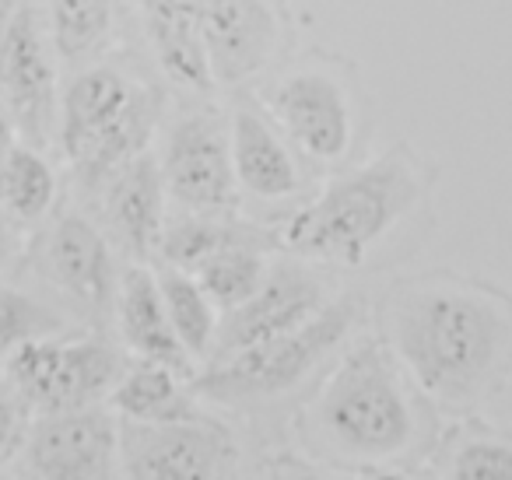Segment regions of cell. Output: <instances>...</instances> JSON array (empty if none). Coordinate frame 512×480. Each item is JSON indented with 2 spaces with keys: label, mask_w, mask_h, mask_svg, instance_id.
Returning a JSON list of instances; mask_svg holds the SVG:
<instances>
[{
  "label": "cell",
  "mask_w": 512,
  "mask_h": 480,
  "mask_svg": "<svg viewBox=\"0 0 512 480\" xmlns=\"http://www.w3.org/2000/svg\"><path fill=\"white\" fill-rule=\"evenodd\" d=\"M393 337L400 358L428 393L467 400L495 375L509 347V323L488 298L428 288L397 305Z\"/></svg>",
  "instance_id": "6da1fadb"
},
{
  "label": "cell",
  "mask_w": 512,
  "mask_h": 480,
  "mask_svg": "<svg viewBox=\"0 0 512 480\" xmlns=\"http://www.w3.org/2000/svg\"><path fill=\"white\" fill-rule=\"evenodd\" d=\"M414 200L418 179L404 155L390 151L369 169L337 179L316 204L295 214L281 232V242L309 260L362 263Z\"/></svg>",
  "instance_id": "7a4b0ae2"
},
{
  "label": "cell",
  "mask_w": 512,
  "mask_h": 480,
  "mask_svg": "<svg viewBox=\"0 0 512 480\" xmlns=\"http://www.w3.org/2000/svg\"><path fill=\"white\" fill-rule=\"evenodd\" d=\"M158 99L134 88L113 67H95L71 81L60 116V144L78 165L85 183L113 179L116 169L137 158L155 127Z\"/></svg>",
  "instance_id": "3957f363"
},
{
  "label": "cell",
  "mask_w": 512,
  "mask_h": 480,
  "mask_svg": "<svg viewBox=\"0 0 512 480\" xmlns=\"http://www.w3.org/2000/svg\"><path fill=\"white\" fill-rule=\"evenodd\" d=\"M320 424L341 449L393 456L414 435V417L379 351H358L337 368L320 400Z\"/></svg>",
  "instance_id": "277c9868"
},
{
  "label": "cell",
  "mask_w": 512,
  "mask_h": 480,
  "mask_svg": "<svg viewBox=\"0 0 512 480\" xmlns=\"http://www.w3.org/2000/svg\"><path fill=\"white\" fill-rule=\"evenodd\" d=\"M355 302H337L316 312L306 326L267 344L246 347L239 354H228L225 365L211 368L197 379V389L214 400H260V396L285 393L299 386L323 358L344 340V333L355 323Z\"/></svg>",
  "instance_id": "5b68a950"
},
{
  "label": "cell",
  "mask_w": 512,
  "mask_h": 480,
  "mask_svg": "<svg viewBox=\"0 0 512 480\" xmlns=\"http://www.w3.org/2000/svg\"><path fill=\"white\" fill-rule=\"evenodd\" d=\"M123 361L102 340H29L8 358V382L43 414L92 407L116 389Z\"/></svg>",
  "instance_id": "8992f818"
},
{
  "label": "cell",
  "mask_w": 512,
  "mask_h": 480,
  "mask_svg": "<svg viewBox=\"0 0 512 480\" xmlns=\"http://www.w3.org/2000/svg\"><path fill=\"white\" fill-rule=\"evenodd\" d=\"M127 480H239V449L211 421H127L120 424Z\"/></svg>",
  "instance_id": "52a82bcc"
},
{
  "label": "cell",
  "mask_w": 512,
  "mask_h": 480,
  "mask_svg": "<svg viewBox=\"0 0 512 480\" xmlns=\"http://www.w3.org/2000/svg\"><path fill=\"white\" fill-rule=\"evenodd\" d=\"M120 428L102 410L46 414L32 428L29 459L43 480H113Z\"/></svg>",
  "instance_id": "ba28073f"
},
{
  "label": "cell",
  "mask_w": 512,
  "mask_h": 480,
  "mask_svg": "<svg viewBox=\"0 0 512 480\" xmlns=\"http://www.w3.org/2000/svg\"><path fill=\"white\" fill-rule=\"evenodd\" d=\"M0 102L25 134L46 137L57 113V78L32 8H18L0 29Z\"/></svg>",
  "instance_id": "9c48e42d"
},
{
  "label": "cell",
  "mask_w": 512,
  "mask_h": 480,
  "mask_svg": "<svg viewBox=\"0 0 512 480\" xmlns=\"http://www.w3.org/2000/svg\"><path fill=\"white\" fill-rule=\"evenodd\" d=\"M165 190L186 207L197 211H221L235 200L232 148L218 120L190 116L169 137L162 162Z\"/></svg>",
  "instance_id": "30bf717a"
},
{
  "label": "cell",
  "mask_w": 512,
  "mask_h": 480,
  "mask_svg": "<svg viewBox=\"0 0 512 480\" xmlns=\"http://www.w3.org/2000/svg\"><path fill=\"white\" fill-rule=\"evenodd\" d=\"M214 81L249 78L271 60L278 22L264 0H190Z\"/></svg>",
  "instance_id": "8fae6325"
},
{
  "label": "cell",
  "mask_w": 512,
  "mask_h": 480,
  "mask_svg": "<svg viewBox=\"0 0 512 480\" xmlns=\"http://www.w3.org/2000/svg\"><path fill=\"white\" fill-rule=\"evenodd\" d=\"M323 284L302 270H278L264 277L253 298L228 309L225 326L218 330V351L239 354L246 347L267 344V340L306 326L316 312H323Z\"/></svg>",
  "instance_id": "7c38bea8"
},
{
  "label": "cell",
  "mask_w": 512,
  "mask_h": 480,
  "mask_svg": "<svg viewBox=\"0 0 512 480\" xmlns=\"http://www.w3.org/2000/svg\"><path fill=\"white\" fill-rule=\"evenodd\" d=\"M278 120L306 155L330 162L341 158L351 144L348 95L327 74H295L271 99Z\"/></svg>",
  "instance_id": "4fadbf2b"
},
{
  "label": "cell",
  "mask_w": 512,
  "mask_h": 480,
  "mask_svg": "<svg viewBox=\"0 0 512 480\" xmlns=\"http://www.w3.org/2000/svg\"><path fill=\"white\" fill-rule=\"evenodd\" d=\"M106 218L137 260H148V256H155L162 249L165 179L162 165L148 151H141L123 169L113 172L106 190Z\"/></svg>",
  "instance_id": "5bb4252c"
},
{
  "label": "cell",
  "mask_w": 512,
  "mask_h": 480,
  "mask_svg": "<svg viewBox=\"0 0 512 480\" xmlns=\"http://www.w3.org/2000/svg\"><path fill=\"white\" fill-rule=\"evenodd\" d=\"M46 270L71 298H78L85 309L106 312L116 295V270L109 246L95 225H88L78 214H67L53 228L46 242Z\"/></svg>",
  "instance_id": "9a60e30c"
},
{
  "label": "cell",
  "mask_w": 512,
  "mask_h": 480,
  "mask_svg": "<svg viewBox=\"0 0 512 480\" xmlns=\"http://www.w3.org/2000/svg\"><path fill=\"white\" fill-rule=\"evenodd\" d=\"M120 330L130 351L144 361H158L176 375H190V354L172 330L162 288L151 270L130 267L120 277Z\"/></svg>",
  "instance_id": "2e32d148"
},
{
  "label": "cell",
  "mask_w": 512,
  "mask_h": 480,
  "mask_svg": "<svg viewBox=\"0 0 512 480\" xmlns=\"http://www.w3.org/2000/svg\"><path fill=\"white\" fill-rule=\"evenodd\" d=\"M141 8L144 25H148V39L155 46L162 71L176 85H186L193 92H211V60H207L190 0H141Z\"/></svg>",
  "instance_id": "e0dca14e"
},
{
  "label": "cell",
  "mask_w": 512,
  "mask_h": 480,
  "mask_svg": "<svg viewBox=\"0 0 512 480\" xmlns=\"http://www.w3.org/2000/svg\"><path fill=\"white\" fill-rule=\"evenodd\" d=\"M232 169L235 179L256 197L278 200L299 190V172L285 144L249 109H239L232 120Z\"/></svg>",
  "instance_id": "ac0fdd59"
},
{
  "label": "cell",
  "mask_w": 512,
  "mask_h": 480,
  "mask_svg": "<svg viewBox=\"0 0 512 480\" xmlns=\"http://www.w3.org/2000/svg\"><path fill=\"white\" fill-rule=\"evenodd\" d=\"M113 407L127 421H186L193 417L179 375L158 361H141L113 389Z\"/></svg>",
  "instance_id": "d6986e66"
},
{
  "label": "cell",
  "mask_w": 512,
  "mask_h": 480,
  "mask_svg": "<svg viewBox=\"0 0 512 480\" xmlns=\"http://www.w3.org/2000/svg\"><path fill=\"white\" fill-rule=\"evenodd\" d=\"M57 197L53 169L29 148H11L0 158V211L22 221H36Z\"/></svg>",
  "instance_id": "ffe728a7"
},
{
  "label": "cell",
  "mask_w": 512,
  "mask_h": 480,
  "mask_svg": "<svg viewBox=\"0 0 512 480\" xmlns=\"http://www.w3.org/2000/svg\"><path fill=\"white\" fill-rule=\"evenodd\" d=\"M158 288H162L169 323H172V330H176L179 344L186 347V354H190V358L207 354L218 326H214V309H211V298L204 295V288L176 267L158 277Z\"/></svg>",
  "instance_id": "44dd1931"
},
{
  "label": "cell",
  "mask_w": 512,
  "mask_h": 480,
  "mask_svg": "<svg viewBox=\"0 0 512 480\" xmlns=\"http://www.w3.org/2000/svg\"><path fill=\"white\" fill-rule=\"evenodd\" d=\"M197 284L204 288V295L211 302H218L221 309H235L246 298L256 295V288L264 284V260L256 256V249H249L246 242L214 253L211 260H204L197 267Z\"/></svg>",
  "instance_id": "7402d4cb"
},
{
  "label": "cell",
  "mask_w": 512,
  "mask_h": 480,
  "mask_svg": "<svg viewBox=\"0 0 512 480\" xmlns=\"http://www.w3.org/2000/svg\"><path fill=\"white\" fill-rule=\"evenodd\" d=\"M50 22L60 57L78 60L109 36L113 0H53Z\"/></svg>",
  "instance_id": "603a6c76"
},
{
  "label": "cell",
  "mask_w": 512,
  "mask_h": 480,
  "mask_svg": "<svg viewBox=\"0 0 512 480\" xmlns=\"http://www.w3.org/2000/svg\"><path fill=\"white\" fill-rule=\"evenodd\" d=\"M64 330L60 312L15 288H0V358H11L29 340L53 337Z\"/></svg>",
  "instance_id": "cb8c5ba5"
},
{
  "label": "cell",
  "mask_w": 512,
  "mask_h": 480,
  "mask_svg": "<svg viewBox=\"0 0 512 480\" xmlns=\"http://www.w3.org/2000/svg\"><path fill=\"white\" fill-rule=\"evenodd\" d=\"M242 242L232 228L211 225V221H179L176 228H169L162 239L158 253L172 263L176 270H197L204 260H211L214 253Z\"/></svg>",
  "instance_id": "d4e9b609"
},
{
  "label": "cell",
  "mask_w": 512,
  "mask_h": 480,
  "mask_svg": "<svg viewBox=\"0 0 512 480\" xmlns=\"http://www.w3.org/2000/svg\"><path fill=\"white\" fill-rule=\"evenodd\" d=\"M453 480H512V445L467 442L453 459Z\"/></svg>",
  "instance_id": "484cf974"
},
{
  "label": "cell",
  "mask_w": 512,
  "mask_h": 480,
  "mask_svg": "<svg viewBox=\"0 0 512 480\" xmlns=\"http://www.w3.org/2000/svg\"><path fill=\"white\" fill-rule=\"evenodd\" d=\"M25 407H29V403L18 396V389L0 379V463L15 456L18 445H22L25 428H29Z\"/></svg>",
  "instance_id": "4316f807"
},
{
  "label": "cell",
  "mask_w": 512,
  "mask_h": 480,
  "mask_svg": "<svg viewBox=\"0 0 512 480\" xmlns=\"http://www.w3.org/2000/svg\"><path fill=\"white\" fill-rule=\"evenodd\" d=\"M11 151V120L4 116V109H0V158Z\"/></svg>",
  "instance_id": "83f0119b"
},
{
  "label": "cell",
  "mask_w": 512,
  "mask_h": 480,
  "mask_svg": "<svg viewBox=\"0 0 512 480\" xmlns=\"http://www.w3.org/2000/svg\"><path fill=\"white\" fill-rule=\"evenodd\" d=\"M285 480H330V477H323V473H309V470H292Z\"/></svg>",
  "instance_id": "f1b7e54d"
},
{
  "label": "cell",
  "mask_w": 512,
  "mask_h": 480,
  "mask_svg": "<svg viewBox=\"0 0 512 480\" xmlns=\"http://www.w3.org/2000/svg\"><path fill=\"white\" fill-rule=\"evenodd\" d=\"M4 253H8V225L0 218V260H4Z\"/></svg>",
  "instance_id": "f546056e"
},
{
  "label": "cell",
  "mask_w": 512,
  "mask_h": 480,
  "mask_svg": "<svg viewBox=\"0 0 512 480\" xmlns=\"http://www.w3.org/2000/svg\"><path fill=\"white\" fill-rule=\"evenodd\" d=\"M8 18H11V0H0V29L8 25Z\"/></svg>",
  "instance_id": "4dcf8cb0"
},
{
  "label": "cell",
  "mask_w": 512,
  "mask_h": 480,
  "mask_svg": "<svg viewBox=\"0 0 512 480\" xmlns=\"http://www.w3.org/2000/svg\"><path fill=\"white\" fill-rule=\"evenodd\" d=\"M372 480H414V477H407V473H376V477H372Z\"/></svg>",
  "instance_id": "1f68e13d"
},
{
  "label": "cell",
  "mask_w": 512,
  "mask_h": 480,
  "mask_svg": "<svg viewBox=\"0 0 512 480\" xmlns=\"http://www.w3.org/2000/svg\"><path fill=\"white\" fill-rule=\"evenodd\" d=\"M0 480H11V477H0Z\"/></svg>",
  "instance_id": "d6a6232c"
}]
</instances>
